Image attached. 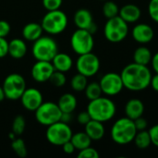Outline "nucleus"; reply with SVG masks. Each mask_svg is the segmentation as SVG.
Returning a JSON list of instances; mask_svg holds the SVG:
<instances>
[{"instance_id": "1", "label": "nucleus", "mask_w": 158, "mask_h": 158, "mask_svg": "<svg viewBox=\"0 0 158 158\" xmlns=\"http://www.w3.org/2000/svg\"><path fill=\"white\" fill-rule=\"evenodd\" d=\"M124 88L132 91L140 92L150 86L152 73L146 65L138 63H131L127 65L120 73Z\"/></svg>"}, {"instance_id": "2", "label": "nucleus", "mask_w": 158, "mask_h": 158, "mask_svg": "<svg viewBox=\"0 0 158 158\" xmlns=\"http://www.w3.org/2000/svg\"><path fill=\"white\" fill-rule=\"evenodd\" d=\"M86 110L90 114L92 119L105 123L115 117L117 106L111 99L100 96L96 99L91 100Z\"/></svg>"}, {"instance_id": "3", "label": "nucleus", "mask_w": 158, "mask_h": 158, "mask_svg": "<svg viewBox=\"0 0 158 158\" xmlns=\"http://www.w3.org/2000/svg\"><path fill=\"white\" fill-rule=\"evenodd\" d=\"M137 131L134 120L124 117L115 121L110 131V136L115 143L126 145L133 142Z\"/></svg>"}, {"instance_id": "4", "label": "nucleus", "mask_w": 158, "mask_h": 158, "mask_svg": "<svg viewBox=\"0 0 158 158\" xmlns=\"http://www.w3.org/2000/svg\"><path fill=\"white\" fill-rule=\"evenodd\" d=\"M68 16L60 9L47 11L44 16L41 25L44 31L50 35H56L63 32L68 27Z\"/></svg>"}, {"instance_id": "5", "label": "nucleus", "mask_w": 158, "mask_h": 158, "mask_svg": "<svg viewBox=\"0 0 158 158\" xmlns=\"http://www.w3.org/2000/svg\"><path fill=\"white\" fill-rule=\"evenodd\" d=\"M31 53L36 60L51 62L58 53V45L52 37L41 36L33 42Z\"/></svg>"}, {"instance_id": "6", "label": "nucleus", "mask_w": 158, "mask_h": 158, "mask_svg": "<svg viewBox=\"0 0 158 158\" xmlns=\"http://www.w3.org/2000/svg\"><path fill=\"white\" fill-rule=\"evenodd\" d=\"M129 33V25L119 16L107 19L104 27V35L106 39L114 44L125 40Z\"/></svg>"}, {"instance_id": "7", "label": "nucleus", "mask_w": 158, "mask_h": 158, "mask_svg": "<svg viewBox=\"0 0 158 158\" xmlns=\"http://www.w3.org/2000/svg\"><path fill=\"white\" fill-rule=\"evenodd\" d=\"M70 46L79 56L92 52L94 46V34L88 30L77 29L70 37Z\"/></svg>"}, {"instance_id": "8", "label": "nucleus", "mask_w": 158, "mask_h": 158, "mask_svg": "<svg viewBox=\"0 0 158 158\" xmlns=\"http://www.w3.org/2000/svg\"><path fill=\"white\" fill-rule=\"evenodd\" d=\"M3 90L6 98L11 101L20 99L26 89V81L22 75L19 73H11L6 77L3 82Z\"/></svg>"}, {"instance_id": "9", "label": "nucleus", "mask_w": 158, "mask_h": 158, "mask_svg": "<svg viewBox=\"0 0 158 158\" xmlns=\"http://www.w3.org/2000/svg\"><path fill=\"white\" fill-rule=\"evenodd\" d=\"M35 118L38 123L44 126H50L60 121L62 111L57 104L53 102H43V104L34 111Z\"/></svg>"}, {"instance_id": "10", "label": "nucleus", "mask_w": 158, "mask_h": 158, "mask_svg": "<svg viewBox=\"0 0 158 158\" xmlns=\"http://www.w3.org/2000/svg\"><path fill=\"white\" fill-rule=\"evenodd\" d=\"M73 132L68 123L57 121L47 127L45 136L47 141L56 146H62L65 143L70 141Z\"/></svg>"}, {"instance_id": "11", "label": "nucleus", "mask_w": 158, "mask_h": 158, "mask_svg": "<svg viewBox=\"0 0 158 158\" xmlns=\"http://www.w3.org/2000/svg\"><path fill=\"white\" fill-rule=\"evenodd\" d=\"M76 69L79 73L87 78L93 77L100 69V59L92 52L80 55L76 61Z\"/></svg>"}, {"instance_id": "12", "label": "nucleus", "mask_w": 158, "mask_h": 158, "mask_svg": "<svg viewBox=\"0 0 158 158\" xmlns=\"http://www.w3.org/2000/svg\"><path fill=\"white\" fill-rule=\"evenodd\" d=\"M99 84L101 86L103 94H105L107 96L118 95L122 92L124 88V84L120 74L115 72H108L105 74L101 78Z\"/></svg>"}, {"instance_id": "13", "label": "nucleus", "mask_w": 158, "mask_h": 158, "mask_svg": "<svg viewBox=\"0 0 158 158\" xmlns=\"http://www.w3.org/2000/svg\"><path fill=\"white\" fill-rule=\"evenodd\" d=\"M73 20L78 29L88 30L93 34L97 31V26L94 21L93 15L87 8L78 9L73 16Z\"/></svg>"}, {"instance_id": "14", "label": "nucleus", "mask_w": 158, "mask_h": 158, "mask_svg": "<svg viewBox=\"0 0 158 158\" xmlns=\"http://www.w3.org/2000/svg\"><path fill=\"white\" fill-rule=\"evenodd\" d=\"M21 105L29 111L34 112L43 104V94L36 88H26L20 97Z\"/></svg>"}, {"instance_id": "15", "label": "nucleus", "mask_w": 158, "mask_h": 158, "mask_svg": "<svg viewBox=\"0 0 158 158\" xmlns=\"http://www.w3.org/2000/svg\"><path fill=\"white\" fill-rule=\"evenodd\" d=\"M55 71V69L50 61L37 60L31 68V77L37 82L48 81L51 75Z\"/></svg>"}, {"instance_id": "16", "label": "nucleus", "mask_w": 158, "mask_h": 158, "mask_svg": "<svg viewBox=\"0 0 158 158\" xmlns=\"http://www.w3.org/2000/svg\"><path fill=\"white\" fill-rule=\"evenodd\" d=\"M131 36L133 40L139 44H145L154 39L155 31L152 26L147 23H139L135 25L131 31Z\"/></svg>"}, {"instance_id": "17", "label": "nucleus", "mask_w": 158, "mask_h": 158, "mask_svg": "<svg viewBox=\"0 0 158 158\" xmlns=\"http://www.w3.org/2000/svg\"><path fill=\"white\" fill-rule=\"evenodd\" d=\"M118 16L122 19H124L128 24L134 23L140 19L142 16V11L138 6L134 4H127L123 6L121 8H119Z\"/></svg>"}, {"instance_id": "18", "label": "nucleus", "mask_w": 158, "mask_h": 158, "mask_svg": "<svg viewBox=\"0 0 158 158\" xmlns=\"http://www.w3.org/2000/svg\"><path fill=\"white\" fill-rule=\"evenodd\" d=\"M144 113V104L142 100L137 98L130 99L125 105L126 117L134 120L140 117H143Z\"/></svg>"}, {"instance_id": "19", "label": "nucleus", "mask_w": 158, "mask_h": 158, "mask_svg": "<svg viewBox=\"0 0 158 158\" xmlns=\"http://www.w3.org/2000/svg\"><path fill=\"white\" fill-rule=\"evenodd\" d=\"M52 65L55 70L61 72H68L71 69L73 66V60L71 56L66 53H57L52 59Z\"/></svg>"}, {"instance_id": "20", "label": "nucleus", "mask_w": 158, "mask_h": 158, "mask_svg": "<svg viewBox=\"0 0 158 158\" xmlns=\"http://www.w3.org/2000/svg\"><path fill=\"white\" fill-rule=\"evenodd\" d=\"M27 54V45L24 40L19 38L12 39L8 42V55L15 59H20Z\"/></svg>"}, {"instance_id": "21", "label": "nucleus", "mask_w": 158, "mask_h": 158, "mask_svg": "<svg viewBox=\"0 0 158 158\" xmlns=\"http://www.w3.org/2000/svg\"><path fill=\"white\" fill-rule=\"evenodd\" d=\"M85 132L92 139V141H99L105 136V127L104 123L91 119L85 125Z\"/></svg>"}, {"instance_id": "22", "label": "nucleus", "mask_w": 158, "mask_h": 158, "mask_svg": "<svg viewBox=\"0 0 158 158\" xmlns=\"http://www.w3.org/2000/svg\"><path fill=\"white\" fill-rule=\"evenodd\" d=\"M44 32L43 27L40 23L30 22L26 24L22 29V36L25 40L34 42L42 36Z\"/></svg>"}, {"instance_id": "23", "label": "nucleus", "mask_w": 158, "mask_h": 158, "mask_svg": "<svg viewBox=\"0 0 158 158\" xmlns=\"http://www.w3.org/2000/svg\"><path fill=\"white\" fill-rule=\"evenodd\" d=\"M78 105L77 98L74 94L67 93L62 94L57 102V106H59L62 113H72L76 109Z\"/></svg>"}, {"instance_id": "24", "label": "nucleus", "mask_w": 158, "mask_h": 158, "mask_svg": "<svg viewBox=\"0 0 158 158\" xmlns=\"http://www.w3.org/2000/svg\"><path fill=\"white\" fill-rule=\"evenodd\" d=\"M70 142L72 143V144L74 145L76 150H82L86 147L91 146L92 143V139L87 135V133L85 131L83 132H77L72 134Z\"/></svg>"}, {"instance_id": "25", "label": "nucleus", "mask_w": 158, "mask_h": 158, "mask_svg": "<svg viewBox=\"0 0 158 158\" xmlns=\"http://www.w3.org/2000/svg\"><path fill=\"white\" fill-rule=\"evenodd\" d=\"M152 56L153 55L149 48L145 46H140L133 53V61L135 63L147 66L149 63H151Z\"/></svg>"}, {"instance_id": "26", "label": "nucleus", "mask_w": 158, "mask_h": 158, "mask_svg": "<svg viewBox=\"0 0 158 158\" xmlns=\"http://www.w3.org/2000/svg\"><path fill=\"white\" fill-rule=\"evenodd\" d=\"M133 142H134L135 145L139 149H146V148H148L152 144L149 131H146V130L137 131Z\"/></svg>"}, {"instance_id": "27", "label": "nucleus", "mask_w": 158, "mask_h": 158, "mask_svg": "<svg viewBox=\"0 0 158 158\" xmlns=\"http://www.w3.org/2000/svg\"><path fill=\"white\" fill-rule=\"evenodd\" d=\"M87 84H88L87 77L81 74V73H79V72L77 74H75L70 80V87L75 92H82V91H84Z\"/></svg>"}, {"instance_id": "28", "label": "nucleus", "mask_w": 158, "mask_h": 158, "mask_svg": "<svg viewBox=\"0 0 158 158\" xmlns=\"http://www.w3.org/2000/svg\"><path fill=\"white\" fill-rule=\"evenodd\" d=\"M84 93H85L86 98L89 101L100 97L103 94L99 82H96V81H92V82L88 83L84 90Z\"/></svg>"}, {"instance_id": "29", "label": "nucleus", "mask_w": 158, "mask_h": 158, "mask_svg": "<svg viewBox=\"0 0 158 158\" xmlns=\"http://www.w3.org/2000/svg\"><path fill=\"white\" fill-rule=\"evenodd\" d=\"M119 7L114 1H106L103 6V14L106 19H111L118 16Z\"/></svg>"}, {"instance_id": "30", "label": "nucleus", "mask_w": 158, "mask_h": 158, "mask_svg": "<svg viewBox=\"0 0 158 158\" xmlns=\"http://www.w3.org/2000/svg\"><path fill=\"white\" fill-rule=\"evenodd\" d=\"M11 148L18 156L21 158L27 156V147H26L25 142L21 138H17V139L12 140Z\"/></svg>"}, {"instance_id": "31", "label": "nucleus", "mask_w": 158, "mask_h": 158, "mask_svg": "<svg viewBox=\"0 0 158 158\" xmlns=\"http://www.w3.org/2000/svg\"><path fill=\"white\" fill-rule=\"evenodd\" d=\"M25 128H26V121H25L24 117L20 115L15 117L12 122V126H11L12 132L16 136H20L24 132Z\"/></svg>"}, {"instance_id": "32", "label": "nucleus", "mask_w": 158, "mask_h": 158, "mask_svg": "<svg viewBox=\"0 0 158 158\" xmlns=\"http://www.w3.org/2000/svg\"><path fill=\"white\" fill-rule=\"evenodd\" d=\"M49 81L51 82L52 85H54L56 87H63L67 82V78H66L64 72L55 70L53 72V74L51 75Z\"/></svg>"}, {"instance_id": "33", "label": "nucleus", "mask_w": 158, "mask_h": 158, "mask_svg": "<svg viewBox=\"0 0 158 158\" xmlns=\"http://www.w3.org/2000/svg\"><path fill=\"white\" fill-rule=\"evenodd\" d=\"M78 157L79 158H98L99 157V153L97 152L96 149L89 146L86 147L81 151H79L78 154Z\"/></svg>"}, {"instance_id": "34", "label": "nucleus", "mask_w": 158, "mask_h": 158, "mask_svg": "<svg viewBox=\"0 0 158 158\" xmlns=\"http://www.w3.org/2000/svg\"><path fill=\"white\" fill-rule=\"evenodd\" d=\"M148 13L150 18L158 23V0H150L148 4Z\"/></svg>"}, {"instance_id": "35", "label": "nucleus", "mask_w": 158, "mask_h": 158, "mask_svg": "<svg viewBox=\"0 0 158 158\" xmlns=\"http://www.w3.org/2000/svg\"><path fill=\"white\" fill-rule=\"evenodd\" d=\"M63 0H43V6L47 11L59 9L62 6Z\"/></svg>"}, {"instance_id": "36", "label": "nucleus", "mask_w": 158, "mask_h": 158, "mask_svg": "<svg viewBox=\"0 0 158 158\" xmlns=\"http://www.w3.org/2000/svg\"><path fill=\"white\" fill-rule=\"evenodd\" d=\"M10 30H11L10 24L6 20L1 19L0 20V37L6 38L9 34Z\"/></svg>"}, {"instance_id": "37", "label": "nucleus", "mask_w": 158, "mask_h": 158, "mask_svg": "<svg viewBox=\"0 0 158 158\" xmlns=\"http://www.w3.org/2000/svg\"><path fill=\"white\" fill-rule=\"evenodd\" d=\"M91 119H92V118H91V116H90V114L88 113L87 110H86V111H81V112H80V113L78 114V116H77V121H78V123L81 124V125H84V126H85Z\"/></svg>"}, {"instance_id": "38", "label": "nucleus", "mask_w": 158, "mask_h": 158, "mask_svg": "<svg viewBox=\"0 0 158 158\" xmlns=\"http://www.w3.org/2000/svg\"><path fill=\"white\" fill-rule=\"evenodd\" d=\"M8 55V42L4 37H0V58Z\"/></svg>"}, {"instance_id": "39", "label": "nucleus", "mask_w": 158, "mask_h": 158, "mask_svg": "<svg viewBox=\"0 0 158 158\" xmlns=\"http://www.w3.org/2000/svg\"><path fill=\"white\" fill-rule=\"evenodd\" d=\"M148 131H149V134L151 137L152 144L158 147V124L154 125Z\"/></svg>"}, {"instance_id": "40", "label": "nucleus", "mask_w": 158, "mask_h": 158, "mask_svg": "<svg viewBox=\"0 0 158 158\" xmlns=\"http://www.w3.org/2000/svg\"><path fill=\"white\" fill-rule=\"evenodd\" d=\"M134 124H135V127L137 129L138 131H144L147 129L148 127V122L145 118H143V117H140L136 119H134Z\"/></svg>"}, {"instance_id": "41", "label": "nucleus", "mask_w": 158, "mask_h": 158, "mask_svg": "<svg viewBox=\"0 0 158 158\" xmlns=\"http://www.w3.org/2000/svg\"><path fill=\"white\" fill-rule=\"evenodd\" d=\"M62 149H63V152H64L65 154H67V155H71V154H73L74 151L76 150L75 147H74V145L72 144V143H71L70 141L65 143L62 145Z\"/></svg>"}, {"instance_id": "42", "label": "nucleus", "mask_w": 158, "mask_h": 158, "mask_svg": "<svg viewBox=\"0 0 158 158\" xmlns=\"http://www.w3.org/2000/svg\"><path fill=\"white\" fill-rule=\"evenodd\" d=\"M151 63H152V68L155 70V72L158 73V52H156L155 55H153Z\"/></svg>"}, {"instance_id": "43", "label": "nucleus", "mask_w": 158, "mask_h": 158, "mask_svg": "<svg viewBox=\"0 0 158 158\" xmlns=\"http://www.w3.org/2000/svg\"><path fill=\"white\" fill-rule=\"evenodd\" d=\"M150 86H152L153 90L158 93V73H156V75L152 76Z\"/></svg>"}, {"instance_id": "44", "label": "nucleus", "mask_w": 158, "mask_h": 158, "mask_svg": "<svg viewBox=\"0 0 158 158\" xmlns=\"http://www.w3.org/2000/svg\"><path fill=\"white\" fill-rule=\"evenodd\" d=\"M72 113H62V116H61V118H60V121L62 122H65V123H69L72 119V116H71Z\"/></svg>"}, {"instance_id": "45", "label": "nucleus", "mask_w": 158, "mask_h": 158, "mask_svg": "<svg viewBox=\"0 0 158 158\" xmlns=\"http://www.w3.org/2000/svg\"><path fill=\"white\" fill-rule=\"evenodd\" d=\"M5 98H6L5 92H4V90H3V87L0 86V102H2Z\"/></svg>"}, {"instance_id": "46", "label": "nucleus", "mask_w": 158, "mask_h": 158, "mask_svg": "<svg viewBox=\"0 0 158 158\" xmlns=\"http://www.w3.org/2000/svg\"><path fill=\"white\" fill-rule=\"evenodd\" d=\"M101 1H106V0H101Z\"/></svg>"}]
</instances>
